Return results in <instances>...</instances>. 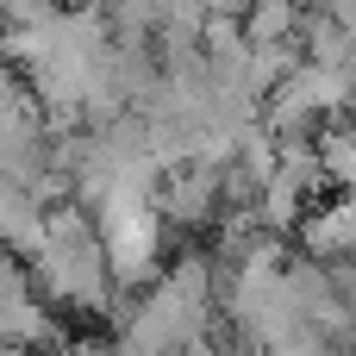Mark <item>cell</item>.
Segmentation results:
<instances>
[{
	"label": "cell",
	"mask_w": 356,
	"mask_h": 356,
	"mask_svg": "<svg viewBox=\"0 0 356 356\" xmlns=\"http://www.w3.org/2000/svg\"><path fill=\"white\" fill-rule=\"evenodd\" d=\"M325 169L344 175V181H356V138H332L325 144Z\"/></svg>",
	"instance_id": "obj_1"
}]
</instances>
